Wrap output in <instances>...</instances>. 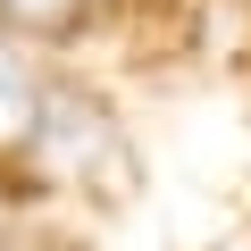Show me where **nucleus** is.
I'll list each match as a JSON object with an SVG mask.
<instances>
[{
  "label": "nucleus",
  "mask_w": 251,
  "mask_h": 251,
  "mask_svg": "<svg viewBox=\"0 0 251 251\" xmlns=\"http://www.w3.org/2000/svg\"><path fill=\"white\" fill-rule=\"evenodd\" d=\"M34 109H42V75H34V59L9 42V25H0V143H25Z\"/></svg>",
  "instance_id": "f257e3e1"
},
{
  "label": "nucleus",
  "mask_w": 251,
  "mask_h": 251,
  "mask_svg": "<svg viewBox=\"0 0 251 251\" xmlns=\"http://www.w3.org/2000/svg\"><path fill=\"white\" fill-rule=\"evenodd\" d=\"M75 9L84 0H0V25L9 34H59V25H75Z\"/></svg>",
  "instance_id": "f03ea898"
}]
</instances>
